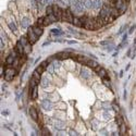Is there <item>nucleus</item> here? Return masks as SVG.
Masks as SVG:
<instances>
[{"label":"nucleus","mask_w":136,"mask_h":136,"mask_svg":"<svg viewBox=\"0 0 136 136\" xmlns=\"http://www.w3.org/2000/svg\"><path fill=\"white\" fill-rule=\"evenodd\" d=\"M20 41H21L22 44H23V46H25V45H27V44H28V41H30V40H28L26 37H24V36H23V37H21Z\"/></svg>","instance_id":"obj_23"},{"label":"nucleus","mask_w":136,"mask_h":136,"mask_svg":"<svg viewBox=\"0 0 136 136\" xmlns=\"http://www.w3.org/2000/svg\"><path fill=\"white\" fill-rule=\"evenodd\" d=\"M71 135H77V134L75 133V132H72V131H71Z\"/></svg>","instance_id":"obj_33"},{"label":"nucleus","mask_w":136,"mask_h":136,"mask_svg":"<svg viewBox=\"0 0 136 136\" xmlns=\"http://www.w3.org/2000/svg\"><path fill=\"white\" fill-rule=\"evenodd\" d=\"M45 23V18H39V19L37 20V22H36V25L37 26H42Z\"/></svg>","instance_id":"obj_21"},{"label":"nucleus","mask_w":136,"mask_h":136,"mask_svg":"<svg viewBox=\"0 0 136 136\" xmlns=\"http://www.w3.org/2000/svg\"><path fill=\"white\" fill-rule=\"evenodd\" d=\"M87 65H88L89 68L96 69L97 65H98V63H97L96 61H94V60H88V62H87Z\"/></svg>","instance_id":"obj_15"},{"label":"nucleus","mask_w":136,"mask_h":136,"mask_svg":"<svg viewBox=\"0 0 136 136\" xmlns=\"http://www.w3.org/2000/svg\"><path fill=\"white\" fill-rule=\"evenodd\" d=\"M115 119H117V123H118V125H122L123 123H124V121H123V119H122V117L121 115H117L115 117Z\"/></svg>","instance_id":"obj_20"},{"label":"nucleus","mask_w":136,"mask_h":136,"mask_svg":"<svg viewBox=\"0 0 136 136\" xmlns=\"http://www.w3.org/2000/svg\"><path fill=\"white\" fill-rule=\"evenodd\" d=\"M85 7H86V8H92V7H94L92 0H85Z\"/></svg>","instance_id":"obj_22"},{"label":"nucleus","mask_w":136,"mask_h":136,"mask_svg":"<svg viewBox=\"0 0 136 136\" xmlns=\"http://www.w3.org/2000/svg\"><path fill=\"white\" fill-rule=\"evenodd\" d=\"M75 60H76V61H78V62H81V63L87 64V62H88L89 59L86 58V57H84V56H76V57H75Z\"/></svg>","instance_id":"obj_9"},{"label":"nucleus","mask_w":136,"mask_h":136,"mask_svg":"<svg viewBox=\"0 0 136 136\" xmlns=\"http://www.w3.org/2000/svg\"><path fill=\"white\" fill-rule=\"evenodd\" d=\"M14 52L12 54H10V56H8V58H7V60H6V63L7 64H12L13 63V61H14V58H15V56H14Z\"/></svg>","instance_id":"obj_13"},{"label":"nucleus","mask_w":136,"mask_h":136,"mask_svg":"<svg viewBox=\"0 0 136 136\" xmlns=\"http://www.w3.org/2000/svg\"><path fill=\"white\" fill-rule=\"evenodd\" d=\"M21 24H22V26L23 27H28V25H30V20L27 19V18H24L23 20H22V22H21Z\"/></svg>","instance_id":"obj_17"},{"label":"nucleus","mask_w":136,"mask_h":136,"mask_svg":"<svg viewBox=\"0 0 136 136\" xmlns=\"http://www.w3.org/2000/svg\"><path fill=\"white\" fill-rule=\"evenodd\" d=\"M62 21L68 22V23H73L74 18H73L72 12H71L70 10H65V11L62 13Z\"/></svg>","instance_id":"obj_2"},{"label":"nucleus","mask_w":136,"mask_h":136,"mask_svg":"<svg viewBox=\"0 0 136 136\" xmlns=\"http://www.w3.org/2000/svg\"><path fill=\"white\" fill-rule=\"evenodd\" d=\"M30 114H31L32 119L35 120V121H37L38 117H37V111H36L35 108H31V109H30Z\"/></svg>","instance_id":"obj_10"},{"label":"nucleus","mask_w":136,"mask_h":136,"mask_svg":"<svg viewBox=\"0 0 136 136\" xmlns=\"http://www.w3.org/2000/svg\"><path fill=\"white\" fill-rule=\"evenodd\" d=\"M120 127H121V131H120V133H121V134H124V133H125V124L123 123L122 125H120Z\"/></svg>","instance_id":"obj_27"},{"label":"nucleus","mask_w":136,"mask_h":136,"mask_svg":"<svg viewBox=\"0 0 136 136\" xmlns=\"http://www.w3.org/2000/svg\"><path fill=\"white\" fill-rule=\"evenodd\" d=\"M51 34H53V35H63V32H61L60 30H58V28H52Z\"/></svg>","instance_id":"obj_18"},{"label":"nucleus","mask_w":136,"mask_h":136,"mask_svg":"<svg viewBox=\"0 0 136 136\" xmlns=\"http://www.w3.org/2000/svg\"><path fill=\"white\" fill-rule=\"evenodd\" d=\"M38 39V36L35 34L33 28H28V40H30V44H35L36 40Z\"/></svg>","instance_id":"obj_4"},{"label":"nucleus","mask_w":136,"mask_h":136,"mask_svg":"<svg viewBox=\"0 0 136 136\" xmlns=\"http://www.w3.org/2000/svg\"><path fill=\"white\" fill-rule=\"evenodd\" d=\"M123 97H124V99L126 98V92H125V90H124V94H123Z\"/></svg>","instance_id":"obj_32"},{"label":"nucleus","mask_w":136,"mask_h":136,"mask_svg":"<svg viewBox=\"0 0 136 136\" xmlns=\"http://www.w3.org/2000/svg\"><path fill=\"white\" fill-rule=\"evenodd\" d=\"M15 51H17L19 54H23L24 53V47H23V44H22L21 41L17 42V46H15Z\"/></svg>","instance_id":"obj_6"},{"label":"nucleus","mask_w":136,"mask_h":136,"mask_svg":"<svg viewBox=\"0 0 136 136\" xmlns=\"http://www.w3.org/2000/svg\"><path fill=\"white\" fill-rule=\"evenodd\" d=\"M126 1H130V0H126Z\"/></svg>","instance_id":"obj_35"},{"label":"nucleus","mask_w":136,"mask_h":136,"mask_svg":"<svg viewBox=\"0 0 136 136\" xmlns=\"http://www.w3.org/2000/svg\"><path fill=\"white\" fill-rule=\"evenodd\" d=\"M68 44H70V45H74V44H76V41H74V40H70V41H68Z\"/></svg>","instance_id":"obj_30"},{"label":"nucleus","mask_w":136,"mask_h":136,"mask_svg":"<svg viewBox=\"0 0 136 136\" xmlns=\"http://www.w3.org/2000/svg\"><path fill=\"white\" fill-rule=\"evenodd\" d=\"M56 57L59 59H68L69 57H70V54H69L68 52H60V53H58Z\"/></svg>","instance_id":"obj_14"},{"label":"nucleus","mask_w":136,"mask_h":136,"mask_svg":"<svg viewBox=\"0 0 136 136\" xmlns=\"http://www.w3.org/2000/svg\"><path fill=\"white\" fill-rule=\"evenodd\" d=\"M47 14H53V6H49L47 7Z\"/></svg>","instance_id":"obj_25"},{"label":"nucleus","mask_w":136,"mask_h":136,"mask_svg":"<svg viewBox=\"0 0 136 136\" xmlns=\"http://www.w3.org/2000/svg\"><path fill=\"white\" fill-rule=\"evenodd\" d=\"M135 27H136L135 25H134V26H132V27L130 28V32H129V33H130V34H132V33H133V32H134V30H135Z\"/></svg>","instance_id":"obj_28"},{"label":"nucleus","mask_w":136,"mask_h":136,"mask_svg":"<svg viewBox=\"0 0 136 136\" xmlns=\"http://www.w3.org/2000/svg\"><path fill=\"white\" fill-rule=\"evenodd\" d=\"M15 75H17V71L14 70V69H8L5 73V78H6V81L10 82V81L13 80V77Z\"/></svg>","instance_id":"obj_3"},{"label":"nucleus","mask_w":136,"mask_h":136,"mask_svg":"<svg viewBox=\"0 0 136 136\" xmlns=\"http://www.w3.org/2000/svg\"><path fill=\"white\" fill-rule=\"evenodd\" d=\"M9 27L11 28V31L12 32H17V27H15V25H14V23H9Z\"/></svg>","instance_id":"obj_26"},{"label":"nucleus","mask_w":136,"mask_h":136,"mask_svg":"<svg viewBox=\"0 0 136 136\" xmlns=\"http://www.w3.org/2000/svg\"><path fill=\"white\" fill-rule=\"evenodd\" d=\"M41 107H42V109H45V110H50V109L52 108V105L49 100L45 99V100L41 102Z\"/></svg>","instance_id":"obj_7"},{"label":"nucleus","mask_w":136,"mask_h":136,"mask_svg":"<svg viewBox=\"0 0 136 136\" xmlns=\"http://www.w3.org/2000/svg\"><path fill=\"white\" fill-rule=\"evenodd\" d=\"M96 71H97L98 76H100L101 78L107 77V71H106L103 68H98V69H96Z\"/></svg>","instance_id":"obj_8"},{"label":"nucleus","mask_w":136,"mask_h":136,"mask_svg":"<svg viewBox=\"0 0 136 136\" xmlns=\"http://www.w3.org/2000/svg\"><path fill=\"white\" fill-rule=\"evenodd\" d=\"M120 76H121V77L123 76V71H121V72H120Z\"/></svg>","instance_id":"obj_34"},{"label":"nucleus","mask_w":136,"mask_h":136,"mask_svg":"<svg viewBox=\"0 0 136 136\" xmlns=\"http://www.w3.org/2000/svg\"><path fill=\"white\" fill-rule=\"evenodd\" d=\"M81 75H82V77H84V78H88L89 77L88 71L85 70V69H82V70H81Z\"/></svg>","instance_id":"obj_16"},{"label":"nucleus","mask_w":136,"mask_h":136,"mask_svg":"<svg viewBox=\"0 0 136 136\" xmlns=\"http://www.w3.org/2000/svg\"><path fill=\"white\" fill-rule=\"evenodd\" d=\"M82 24H83V27L87 28V30H90V31L96 30V23H95V21L88 19V18H83Z\"/></svg>","instance_id":"obj_1"},{"label":"nucleus","mask_w":136,"mask_h":136,"mask_svg":"<svg viewBox=\"0 0 136 136\" xmlns=\"http://www.w3.org/2000/svg\"><path fill=\"white\" fill-rule=\"evenodd\" d=\"M126 37H127V34H124V35H123V41L126 40Z\"/></svg>","instance_id":"obj_31"},{"label":"nucleus","mask_w":136,"mask_h":136,"mask_svg":"<svg viewBox=\"0 0 136 136\" xmlns=\"http://www.w3.org/2000/svg\"><path fill=\"white\" fill-rule=\"evenodd\" d=\"M62 13H63V12L61 11V9H60L58 6L54 5L53 6V15L57 18V20H62Z\"/></svg>","instance_id":"obj_5"},{"label":"nucleus","mask_w":136,"mask_h":136,"mask_svg":"<svg viewBox=\"0 0 136 136\" xmlns=\"http://www.w3.org/2000/svg\"><path fill=\"white\" fill-rule=\"evenodd\" d=\"M41 85L44 87H46V86H48L49 85V82H48V78H46V77H44L41 80Z\"/></svg>","instance_id":"obj_24"},{"label":"nucleus","mask_w":136,"mask_h":136,"mask_svg":"<svg viewBox=\"0 0 136 136\" xmlns=\"http://www.w3.org/2000/svg\"><path fill=\"white\" fill-rule=\"evenodd\" d=\"M94 7L96 9H99V8L102 7V2H101V0H95L94 1Z\"/></svg>","instance_id":"obj_19"},{"label":"nucleus","mask_w":136,"mask_h":136,"mask_svg":"<svg viewBox=\"0 0 136 136\" xmlns=\"http://www.w3.org/2000/svg\"><path fill=\"white\" fill-rule=\"evenodd\" d=\"M33 30H34V32H35V34L38 36V37H40L41 36V34H42V30L40 28V26H37V25H35L33 27Z\"/></svg>","instance_id":"obj_11"},{"label":"nucleus","mask_w":136,"mask_h":136,"mask_svg":"<svg viewBox=\"0 0 136 136\" xmlns=\"http://www.w3.org/2000/svg\"><path fill=\"white\" fill-rule=\"evenodd\" d=\"M46 1V3H48V5H50V3H53V0H45Z\"/></svg>","instance_id":"obj_29"},{"label":"nucleus","mask_w":136,"mask_h":136,"mask_svg":"<svg viewBox=\"0 0 136 136\" xmlns=\"http://www.w3.org/2000/svg\"><path fill=\"white\" fill-rule=\"evenodd\" d=\"M31 98L33 99H36L37 98V85L34 87H32V94H31Z\"/></svg>","instance_id":"obj_12"}]
</instances>
